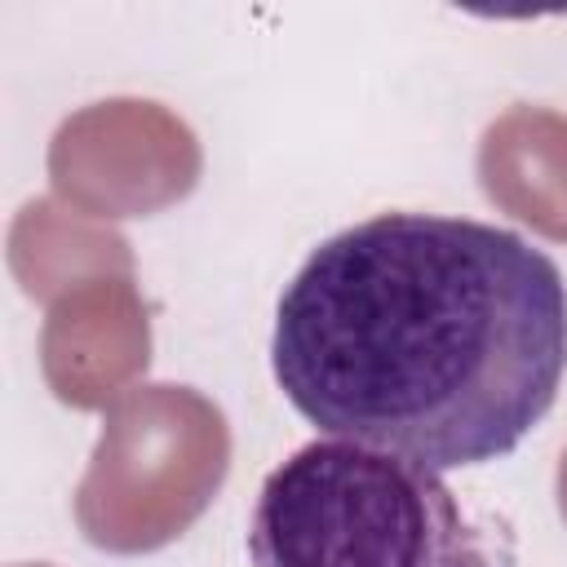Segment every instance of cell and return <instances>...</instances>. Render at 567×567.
<instances>
[{
	"mask_svg": "<svg viewBox=\"0 0 567 567\" xmlns=\"http://www.w3.org/2000/svg\"><path fill=\"white\" fill-rule=\"evenodd\" d=\"M13 567H49V563H13Z\"/></svg>",
	"mask_w": 567,
	"mask_h": 567,
	"instance_id": "3957f363",
	"label": "cell"
},
{
	"mask_svg": "<svg viewBox=\"0 0 567 567\" xmlns=\"http://www.w3.org/2000/svg\"><path fill=\"white\" fill-rule=\"evenodd\" d=\"M252 567H492L439 470L350 439L275 465L248 518Z\"/></svg>",
	"mask_w": 567,
	"mask_h": 567,
	"instance_id": "7a4b0ae2",
	"label": "cell"
},
{
	"mask_svg": "<svg viewBox=\"0 0 567 567\" xmlns=\"http://www.w3.org/2000/svg\"><path fill=\"white\" fill-rule=\"evenodd\" d=\"M270 368L328 439L430 470L509 456L567 372V279L505 226L381 213L323 239L275 310Z\"/></svg>",
	"mask_w": 567,
	"mask_h": 567,
	"instance_id": "6da1fadb",
	"label": "cell"
}]
</instances>
